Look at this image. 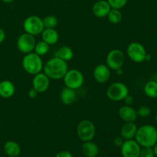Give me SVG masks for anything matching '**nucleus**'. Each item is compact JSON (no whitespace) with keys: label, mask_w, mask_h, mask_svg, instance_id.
<instances>
[{"label":"nucleus","mask_w":157,"mask_h":157,"mask_svg":"<svg viewBox=\"0 0 157 157\" xmlns=\"http://www.w3.org/2000/svg\"><path fill=\"white\" fill-rule=\"evenodd\" d=\"M44 73L50 79H63L64 76L68 71L67 61L55 57L49 59L43 67Z\"/></svg>","instance_id":"f257e3e1"},{"label":"nucleus","mask_w":157,"mask_h":157,"mask_svg":"<svg viewBox=\"0 0 157 157\" xmlns=\"http://www.w3.org/2000/svg\"><path fill=\"white\" fill-rule=\"evenodd\" d=\"M135 139L141 147H153L157 143V129L150 124L141 126L137 129Z\"/></svg>","instance_id":"f03ea898"},{"label":"nucleus","mask_w":157,"mask_h":157,"mask_svg":"<svg viewBox=\"0 0 157 157\" xmlns=\"http://www.w3.org/2000/svg\"><path fill=\"white\" fill-rule=\"evenodd\" d=\"M43 61L41 56L35 52L26 54L22 59V67L25 72L32 75H35L42 71Z\"/></svg>","instance_id":"7ed1b4c3"},{"label":"nucleus","mask_w":157,"mask_h":157,"mask_svg":"<svg viewBox=\"0 0 157 157\" xmlns=\"http://www.w3.org/2000/svg\"><path fill=\"white\" fill-rule=\"evenodd\" d=\"M96 134V127L90 120H83L80 121L77 127V135L83 142L90 141Z\"/></svg>","instance_id":"20e7f679"},{"label":"nucleus","mask_w":157,"mask_h":157,"mask_svg":"<svg viewBox=\"0 0 157 157\" xmlns=\"http://www.w3.org/2000/svg\"><path fill=\"white\" fill-rule=\"evenodd\" d=\"M106 94L111 101H121L129 94V88L124 83L115 82L109 86Z\"/></svg>","instance_id":"39448f33"},{"label":"nucleus","mask_w":157,"mask_h":157,"mask_svg":"<svg viewBox=\"0 0 157 157\" xmlns=\"http://www.w3.org/2000/svg\"><path fill=\"white\" fill-rule=\"evenodd\" d=\"M65 87L77 90L81 87L84 82V77L82 72L77 69L68 70L63 78Z\"/></svg>","instance_id":"423d86ee"},{"label":"nucleus","mask_w":157,"mask_h":157,"mask_svg":"<svg viewBox=\"0 0 157 157\" xmlns=\"http://www.w3.org/2000/svg\"><path fill=\"white\" fill-rule=\"evenodd\" d=\"M23 29L26 33L32 35H38L44 30L43 21L37 15H31L27 17L23 22Z\"/></svg>","instance_id":"0eeeda50"},{"label":"nucleus","mask_w":157,"mask_h":157,"mask_svg":"<svg viewBox=\"0 0 157 157\" xmlns=\"http://www.w3.org/2000/svg\"><path fill=\"white\" fill-rule=\"evenodd\" d=\"M129 58L135 63H142L145 61L147 51L142 44L136 41L130 43L127 48Z\"/></svg>","instance_id":"6e6552de"},{"label":"nucleus","mask_w":157,"mask_h":157,"mask_svg":"<svg viewBox=\"0 0 157 157\" xmlns=\"http://www.w3.org/2000/svg\"><path fill=\"white\" fill-rule=\"evenodd\" d=\"M125 61L124 52L120 49H113L108 52L106 57V64L111 70L117 71L122 68Z\"/></svg>","instance_id":"1a4fd4ad"},{"label":"nucleus","mask_w":157,"mask_h":157,"mask_svg":"<svg viewBox=\"0 0 157 157\" xmlns=\"http://www.w3.org/2000/svg\"><path fill=\"white\" fill-rule=\"evenodd\" d=\"M35 44L36 40L35 36L26 32L20 35L17 40V48L21 53L25 55L34 51Z\"/></svg>","instance_id":"9d476101"},{"label":"nucleus","mask_w":157,"mask_h":157,"mask_svg":"<svg viewBox=\"0 0 157 157\" xmlns=\"http://www.w3.org/2000/svg\"><path fill=\"white\" fill-rule=\"evenodd\" d=\"M121 149L123 157H139L141 147L136 140H127L124 141Z\"/></svg>","instance_id":"9b49d317"},{"label":"nucleus","mask_w":157,"mask_h":157,"mask_svg":"<svg viewBox=\"0 0 157 157\" xmlns=\"http://www.w3.org/2000/svg\"><path fill=\"white\" fill-rule=\"evenodd\" d=\"M50 85V78L44 73H38L34 75L32 79V88L38 93H44L48 89Z\"/></svg>","instance_id":"f8f14e48"},{"label":"nucleus","mask_w":157,"mask_h":157,"mask_svg":"<svg viewBox=\"0 0 157 157\" xmlns=\"http://www.w3.org/2000/svg\"><path fill=\"white\" fill-rule=\"evenodd\" d=\"M93 76L97 82L100 83V84H104L110 79V69L107 67V64H98L94 70Z\"/></svg>","instance_id":"ddd939ff"},{"label":"nucleus","mask_w":157,"mask_h":157,"mask_svg":"<svg viewBox=\"0 0 157 157\" xmlns=\"http://www.w3.org/2000/svg\"><path fill=\"white\" fill-rule=\"evenodd\" d=\"M118 115L124 122H134L138 117L136 110L130 105L122 106L118 110Z\"/></svg>","instance_id":"4468645a"},{"label":"nucleus","mask_w":157,"mask_h":157,"mask_svg":"<svg viewBox=\"0 0 157 157\" xmlns=\"http://www.w3.org/2000/svg\"><path fill=\"white\" fill-rule=\"evenodd\" d=\"M111 7L106 0H98L94 4L92 7L94 15L98 18H104L107 17Z\"/></svg>","instance_id":"2eb2a0df"},{"label":"nucleus","mask_w":157,"mask_h":157,"mask_svg":"<svg viewBox=\"0 0 157 157\" xmlns=\"http://www.w3.org/2000/svg\"><path fill=\"white\" fill-rule=\"evenodd\" d=\"M137 127L134 122H125V124L121 127V136L124 140H133L135 138Z\"/></svg>","instance_id":"dca6fc26"},{"label":"nucleus","mask_w":157,"mask_h":157,"mask_svg":"<svg viewBox=\"0 0 157 157\" xmlns=\"http://www.w3.org/2000/svg\"><path fill=\"white\" fill-rule=\"evenodd\" d=\"M15 92V87L10 81H2L0 82V97L2 98H12Z\"/></svg>","instance_id":"f3484780"},{"label":"nucleus","mask_w":157,"mask_h":157,"mask_svg":"<svg viewBox=\"0 0 157 157\" xmlns=\"http://www.w3.org/2000/svg\"><path fill=\"white\" fill-rule=\"evenodd\" d=\"M81 151L85 157H96L99 153V147L91 140L86 141L81 146Z\"/></svg>","instance_id":"a211bd4d"},{"label":"nucleus","mask_w":157,"mask_h":157,"mask_svg":"<svg viewBox=\"0 0 157 157\" xmlns=\"http://www.w3.org/2000/svg\"><path fill=\"white\" fill-rule=\"evenodd\" d=\"M41 34L42 41L49 45L56 44L59 39V35L55 29H44Z\"/></svg>","instance_id":"6ab92c4d"},{"label":"nucleus","mask_w":157,"mask_h":157,"mask_svg":"<svg viewBox=\"0 0 157 157\" xmlns=\"http://www.w3.org/2000/svg\"><path fill=\"white\" fill-rule=\"evenodd\" d=\"M60 98H61V101H62L63 104L65 105H71V104H74L76 100V92L74 89L65 87L61 90Z\"/></svg>","instance_id":"aec40b11"},{"label":"nucleus","mask_w":157,"mask_h":157,"mask_svg":"<svg viewBox=\"0 0 157 157\" xmlns=\"http://www.w3.org/2000/svg\"><path fill=\"white\" fill-rule=\"evenodd\" d=\"M4 151L10 157H17L21 153V147L15 141L9 140L4 144Z\"/></svg>","instance_id":"412c9836"},{"label":"nucleus","mask_w":157,"mask_h":157,"mask_svg":"<svg viewBox=\"0 0 157 157\" xmlns=\"http://www.w3.org/2000/svg\"><path fill=\"white\" fill-rule=\"evenodd\" d=\"M55 57H58L65 61H68L74 58V52L68 46H62L57 51Z\"/></svg>","instance_id":"4be33fe9"},{"label":"nucleus","mask_w":157,"mask_h":157,"mask_svg":"<svg viewBox=\"0 0 157 157\" xmlns=\"http://www.w3.org/2000/svg\"><path fill=\"white\" fill-rule=\"evenodd\" d=\"M144 93L150 98H157V81H150L144 86Z\"/></svg>","instance_id":"5701e85b"},{"label":"nucleus","mask_w":157,"mask_h":157,"mask_svg":"<svg viewBox=\"0 0 157 157\" xmlns=\"http://www.w3.org/2000/svg\"><path fill=\"white\" fill-rule=\"evenodd\" d=\"M109 21L112 24H118L122 20V13L120 9H111L107 15Z\"/></svg>","instance_id":"b1692460"},{"label":"nucleus","mask_w":157,"mask_h":157,"mask_svg":"<svg viewBox=\"0 0 157 157\" xmlns=\"http://www.w3.org/2000/svg\"><path fill=\"white\" fill-rule=\"evenodd\" d=\"M34 51H35V53L39 56H44L48 52L49 44L44 42V41H40L36 42Z\"/></svg>","instance_id":"393cba45"},{"label":"nucleus","mask_w":157,"mask_h":157,"mask_svg":"<svg viewBox=\"0 0 157 157\" xmlns=\"http://www.w3.org/2000/svg\"><path fill=\"white\" fill-rule=\"evenodd\" d=\"M44 29H55L58 25V18L54 15H47L42 19Z\"/></svg>","instance_id":"a878e982"},{"label":"nucleus","mask_w":157,"mask_h":157,"mask_svg":"<svg viewBox=\"0 0 157 157\" xmlns=\"http://www.w3.org/2000/svg\"><path fill=\"white\" fill-rule=\"evenodd\" d=\"M111 9H121L127 5L128 0H107Z\"/></svg>","instance_id":"bb28decb"},{"label":"nucleus","mask_w":157,"mask_h":157,"mask_svg":"<svg viewBox=\"0 0 157 157\" xmlns=\"http://www.w3.org/2000/svg\"><path fill=\"white\" fill-rule=\"evenodd\" d=\"M136 113H137L138 116L140 117H148L150 115V113H151V109H150L148 106H141V107H139V109L136 110Z\"/></svg>","instance_id":"cd10ccee"},{"label":"nucleus","mask_w":157,"mask_h":157,"mask_svg":"<svg viewBox=\"0 0 157 157\" xmlns=\"http://www.w3.org/2000/svg\"><path fill=\"white\" fill-rule=\"evenodd\" d=\"M139 157H155L153 147H143V148H141Z\"/></svg>","instance_id":"c85d7f7f"},{"label":"nucleus","mask_w":157,"mask_h":157,"mask_svg":"<svg viewBox=\"0 0 157 157\" xmlns=\"http://www.w3.org/2000/svg\"><path fill=\"white\" fill-rule=\"evenodd\" d=\"M55 157H73V155L71 152L67 150H62L55 155Z\"/></svg>","instance_id":"c756f323"},{"label":"nucleus","mask_w":157,"mask_h":157,"mask_svg":"<svg viewBox=\"0 0 157 157\" xmlns=\"http://www.w3.org/2000/svg\"><path fill=\"white\" fill-rule=\"evenodd\" d=\"M123 140L124 139H123L121 136H117V137L113 139V144H114L115 146H117V147H121V146H122L123 143H124V140Z\"/></svg>","instance_id":"7c9ffc66"},{"label":"nucleus","mask_w":157,"mask_h":157,"mask_svg":"<svg viewBox=\"0 0 157 157\" xmlns=\"http://www.w3.org/2000/svg\"><path fill=\"white\" fill-rule=\"evenodd\" d=\"M123 101H125V103H126V104H127V105H130V104H133V98L131 96V95L128 94L127 97H126L125 98H124V100H123Z\"/></svg>","instance_id":"2f4dec72"},{"label":"nucleus","mask_w":157,"mask_h":157,"mask_svg":"<svg viewBox=\"0 0 157 157\" xmlns=\"http://www.w3.org/2000/svg\"><path fill=\"white\" fill-rule=\"evenodd\" d=\"M38 93L35 90V89L32 88L29 90V93H28V94H29V96L31 98H35L37 97V95H38Z\"/></svg>","instance_id":"473e14b6"},{"label":"nucleus","mask_w":157,"mask_h":157,"mask_svg":"<svg viewBox=\"0 0 157 157\" xmlns=\"http://www.w3.org/2000/svg\"><path fill=\"white\" fill-rule=\"evenodd\" d=\"M5 38H6V33H5V31L0 28V44L4 41Z\"/></svg>","instance_id":"72a5a7b5"},{"label":"nucleus","mask_w":157,"mask_h":157,"mask_svg":"<svg viewBox=\"0 0 157 157\" xmlns=\"http://www.w3.org/2000/svg\"><path fill=\"white\" fill-rule=\"evenodd\" d=\"M153 151H154V154H155V156L157 157V143L156 144L154 145V147H153Z\"/></svg>","instance_id":"f704fd0d"},{"label":"nucleus","mask_w":157,"mask_h":157,"mask_svg":"<svg viewBox=\"0 0 157 157\" xmlns=\"http://www.w3.org/2000/svg\"><path fill=\"white\" fill-rule=\"evenodd\" d=\"M2 2H4L5 3H11L14 1V0H2Z\"/></svg>","instance_id":"c9c22d12"},{"label":"nucleus","mask_w":157,"mask_h":157,"mask_svg":"<svg viewBox=\"0 0 157 157\" xmlns=\"http://www.w3.org/2000/svg\"><path fill=\"white\" fill-rule=\"evenodd\" d=\"M155 118H156V123H157V113H156V117H155Z\"/></svg>","instance_id":"e433bc0d"},{"label":"nucleus","mask_w":157,"mask_h":157,"mask_svg":"<svg viewBox=\"0 0 157 157\" xmlns=\"http://www.w3.org/2000/svg\"><path fill=\"white\" fill-rule=\"evenodd\" d=\"M0 125H1V118H0Z\"/></svg>","instance_id":"4c0bfd02"},{"label":"nucleus","mask_w":157,"mask_h":157,"mask_svg":"<svg viewBox=\"0 0 157 157\" xmlns=\"http://www.w3.org/2000/svg\"><path fill=\"white\" fill-rule=\"evenodd\" d=\"M156 2H157V0H156Z\"/></svg>","instance_id":"58836bf2"}]
</instances>
